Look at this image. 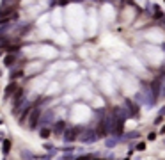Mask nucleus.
I'll return each mask as SVG.
<instances>
[{
  "instance_id": "obj_3",
  "label": "nucleus",
  "mask_w": 165,
  "mask_h": 160,
  "mask_svg": "<svg viewBox=\"0 0 165 160\" xmlns=\"http://www.w3.org/2000/svg\"><path fill=\"white\" fill-rule=\"evenodd\" d=\"M82 142L85 144H89V142H96L98 141V135H96V132L94 130H89V128H85L83 132H80V137H78Z\"/></svg>"
},
{
  "instance_id": "obj_6",
  "label": "nucleus",
  "mask_w": 165,
  "mask_h": 160,
  "mask_svg": "<svg viewBox=\"0 0 165 160\" xmlns=\"http://www.w3.org/2000/svg\"><path fill=\"white\" fill-rule=\"evenodd\" d=\"M18 61V55L16 53H7L5 57H4V66H7V68H12V64Z\"/></svg>"
},
{
  "instance_id": "obj_10",
  "label": "nucleus",
  "mask_w": 165,
  "mask_h": 160,
  "mask_svg": "<svg viewBox=\"0 0 165 160\" xmlns=\"http://www.w3.org/2000/svg\"><path fill=\"white\" fill-rule=\"evenodd\" d=\"M2 139H4V133H2V132H0V141H2Z\"/></svg>"
},
{
  "instance_id": "obj_8",
  "label": "nucleus",
  "mask_w": 165,
  "mask_h": 160,
  "mask_svg": "<svg viewBox=\"0 0 165 160\" xmlns=\"http://www.w3.org/2000/svg\"><path fill=\"white\" fill-rule=\"evenodd\" d=\"M39 133H41V139H48V137L52 135V128H50V126H43Z\"/></svg>"
},
{
  "instance_id": "obj_2",
  "label": "nucleus",
  "mask_w": 165,
  "mask_h": 160,
  "mask_svg": "<svg viewBox=\"0 0 165 160\" xmlns=\"http://www.w3.org/2000/svg\"><path fill=\"white\" fill-rule=\"evenodd\" d=\"M80 128H77V126H73V128H66V132L62 133V137H64V141L66 142H73V141H77L78 137H80Z\"/></svg>"
},
{
  "instance_id": "obj_7",
  "label": "nucleus",
  "mask_w": 165,
  "mask_h": 160,
  "mask_svg": "<svg viewBox=\"0 0 165 160\" xmlns=\"http://www.w3.org/2000/svg\"><path fill=\"white\" fill-rule=\"evenodd\" d=\"M11 151V141L9 139H5V141H2V153L4 155H7Z\"/></svg>"
},
{
  "instance_id": "obj_5",
  "label": "nucleus",
  "mask_w": 165,
  "mask_h": 160,
  "mask_svg": "<svg viewBox=\"0 0 165 160\" xmlns=\"http://www.w3.org/2000/svg\"><path fill=\"white\" fill-rule=\"evenodd\" d=\"M66 128H68L66 121H55V123H53V128H52V132H55L57 135H62V133L66 132Z\"/></svg>"
},
{
  "instance_id": "obj_1",
  "label": "nucleus",
  "mask_w": 165,
  "mask_h": 160,
  "mask_svg": "<svg viewBox=\"0 0 165 160\" xmlns=\"http://www.w3.org/2000/svg\"><path fill=\"white\" fill-rule=\"evenodd\" d=\"M41 116H43V109L41 107H32V110H30V114H29V118H27V123H29V128H37V124H39V121H41Z\"/></svg>"
},
{
  "instance_id": "obj_9",
  "label": "nucleus",
  "mask_w": 165,
  "mask_h": 160,
  "mask_svg": "<svg viewBox=\"0 0 165 160\" xmlns=\"http://www.w3.org/2000/svg\"><path fill=\"white\" fill-rule=\"evenodd\" d=\"M20 77H23V70H14L11 73V80L12 82H16V78H20Z\"/></svg>"
},
{
  "instance_id": "obj_4",
  "label": "nucleus",
  "mask_w": 165,
  "mask_h": 160,
  "mask_svg": "<svg viewBox=\"0 0 165 160\" xmlns=\"http://www.w3.org/2000/svg\"><path fill=\"white\" fill-rule=\"evenodd\" d=\"M18 87H20V84H18V82H11V84L5 87V91H4V98H12V96H14V93L18 91Z\"/></svg>"
}]
</instances>
